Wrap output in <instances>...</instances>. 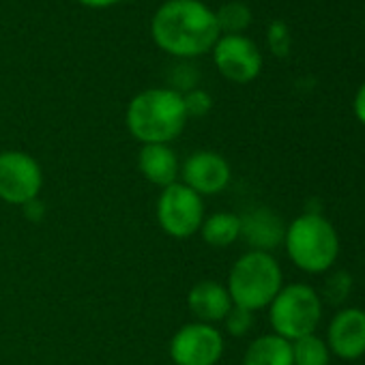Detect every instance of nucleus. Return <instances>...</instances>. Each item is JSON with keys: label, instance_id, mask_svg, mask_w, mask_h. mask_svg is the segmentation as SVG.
I'll return each mask as SVG.
<instances>
[{"label": "nucleus", "instance_id": "nucleus-1", "mask_svg": "<svg viewBox=\"0 0 365 365\" xmlns=\"http://www.w3.org/2000/svg\"><path fill=\"white\" fill-rule=\"evenodd\" d=\"M150 37L174 58H196L222 37L215 11L202 0H165L150 20Z\"/></svg>", "mask_w": 365, "mask_h": 365}, {"label": "nucleus", "instance_id": "nucleus-2", "mask_svg": "<svg viewBox=\"0 0 365 365\" xmlns=\"http://www.w3.org/2000/svg\"><path fill=\"white\" fill-rule=\"evenodd\" d=\"M127 129L142 144H170L187 125L182 95L172 88H146L127 106Z\"/></svg>", "mask_w": 365, "mask_h": 365}, {"label": "nucleus", "instance_id": "nucleus-21", "mask_svg": "<svg viewBox=\"0 0 365 365\" xmlns=\"http://www.w3.org/2000/svg\"><path fill=\"white\" fill-rule=\"evenodd\" d=\"M226 322V331L235 337H243L245 333H250V329L254 327V312L243 309L232 305V309L228 312V316L224 318Z\"/></svg>", "mask_w": 365, "mask_h": 365}, {"label": "nucleus", "instance_id": "nucleus-15", "mask_svg": "<svg viewBox=\"0 0 365 365\" xmlns=\"http://www.w3.org/2000/svg\"><path fill=\"white\" fill-rule=\"evenodd\" d=\"M243 365H294L292 341L275 333L260 335L247 346Z\"/></svg>", "mask_w": 365, "mask_h": 365}, {"label": "nucleus", "instance_id": "nucleus-13", "mask_svg": "<svg viewBox=\"0 0 365 365\" xmlns=\"http://www.w3.org/2000/svg\"><path fill=\"white\" fill-rule=\"evenodd\" d=\"M187 305L198 318V322L213 324V322H222L228 316V312L232 309V299L224 284L205 279L190 290Z\"/></svg>", "mask_w": 365, "mask_h": 365}, {"label": "nucleus", "instance_id": "nucleus-4", "mask_svg": "<svg viewBox=\"0 0 365 365\" xmlns=\"http://www.w3.org/2000/svg\"><path fill=\"white\" fill-rule=\"evenodd\" d=\"M226 288L232 305L258 312L282 290V267L267 252H247L232 264Z\"/></svg>", "mask_w": 365, "mask_h": 365}, {"label": "nucleus", "instance_id": "nucleus-22", "mask_svg": "<svg viewBox=\"0 0 365 365\" xmlns=\"http://www.w3.org/2000/svg\"><path fill=\"white\" fill-rule=\"evenodd\" d=\"M350 288H352L350 275L346 271H337V273H333L327 279V284H324V297L329 299V303H341L348 297Z\"/></svg>", "mask_w": 365, "mask_h": 365}, {"label": "nucleus", "instance_id": "nucleus-11", "mask_svg": "<svg viewBox=\"0 0 365 365\" xmlns=\"http://www.w3.org/2000/svg\"><path fill=\"white\" fill-rule=\"evenodd\" d=\"M327 346L331 354L354 361L365 354V309L346 307L339 309L327 331Z\"/></svg>", "mask_w": 365, "mask_h": 365}, {"label": "nucleus", "instance_id": "nucleus-14", "mask_svg": "<svg viewBox=\"0 0 365 365\" xmlns=\"http://www.w3.org/2000/svg\"><path fill=\"white\" fill-rule=\"evenodd\" d=\"M138 168L148 182L161 190L176 182L180 174L178 157L170 144H142L138 153Z\"/></svg>", "mask_w": 365, "mask_h": 365}, {"label": "nucleus", "instance_id": "nucleus-16", "mask_svg": "<svg viewBox=\"0 0 365 365\" xmlns=\"http://www.w3.org/2000/svg\"><path fill=\"white\" fill-rule=\"evenodd\" d=\"M200 235L211 247H230L241 239V217L235 213H213L205 217Z\"/></svg>", "mask_w": 365, "mask_h": 365}, {"label": "nucleus", "instance_id": "nucleus-3", "mask_svg": "<svg viewBox=\"0 0 365 365\" xmlns=\"http://www.w3.org/2000/svg\"><path fill=\"white\" fill-rule=\"evenodd\" d=\"M284 245L288 258L305 273H327L339 256L335 226L320 213H303L286 226Z\"/></svg>", "mask_w": 365, "mask_h": 365}, {"label": "nucleus", "instance_id": "nucleus-6", "mask_svg": "<svg viewBox=\"0 0 365 365\" xmlns=\"http://www.w3.org/2000/svg\"><path fill=\"white\" fill-rule=\"evenodd\" d=\"M157 222L161 230L174 239H187L200 232L205 222V202L182 182H172L157 198Z\"/></svg>", "mask_w": 365, "mask_h": 365}, {"label": "nucleus", "instance_id": "nucleus-24", "mask_svg": "<svg viewBox=\"0 0 365 365\" xmlns=\"http://www.w3.org/2000/svg\"><path fill=\"white\" fill-rule=\"evenodd\" d=\"M352 110H354V116L356 120L365 127V82L359 86L356 95H354V101H352Z\"/></svg>", "mask_w": 365, "mask_h": 365}, {"label": "nucleus", "instance_id": "nucleus-19", "mask_svg": "<svg viewBox=\"0 0 365 365\" xmlns=\"http://www.w3.org/2000/svg\"><path fill=\"white\" fill-rule=\"evenodd\" d=\"M267 43H269V50L277 58H284L290 54L292 37H290V29L286 26V22H282V20L271 22V26L267 31Z\"/></svg>", "mask_w": 365, "mask_h": 365}, {"label": "nucleus", "instance_id": "nucleus-20", "mask_svg": "<svg viewBox=\"0 0 365 365\" xmlns=\"http://www.w3.org/2000/svg\"><path fill=\"white\" fill-rule=\"evenodd\" d=\"M182 103H185V112L187 118H202L205 114H209V110L213 108V99L207 91L202 88H192L182 95Z\"/></svg>", "mask_w": 365, "mask_h": 365}, {"label": "nucleus", "instance_id": "nucleus-18", "mask_svg": "<svg viewBox=\"0 0 365 365\" xmlns=\"http://www.w3.org/2000/svg\"><path fill=\"white\" fill-rule=\"evenodd\" d=\"M220 33L226 35H243L252 24V11L243 3H226L215 11Z\"/></svg>", "mask_w": 365, "mask_h": 365}, {"label": "nucleus", "instance_id": "nucleus-8", "mask_svg": "<svg viewBox=\"0 0 365 365\" xmlns=\"http://www.w3.org/2000/svg\"><path fill=\"white\" fill-rule=\"evenodd\" d=\"M222 354L224 335L207 322H190L170 339V359L174 365H217Z\"/></svg>", "mask_w": 365, "mask_h": 365}, {"label": "nucleus", "instance_id": "nucleus-17", "mask_svg": "<svg viewBox=\"0 0 365 365\" xmlns=\"http://www.w3.org/2000/svg\"><path fill=\"white\" fill-rule=\"evenodd\" d=\"M292 361L294 365H329L331 350L324 339L312 333L292 341Z\"/></svg>", "mask_w": 365, "mask_h": 365}, {"label": "nucleus", "instance_id": "nucleus-12", "mask_svg": "<svg viewBox=\"0 0 365 365\" xmlns=\"http://www.w3.org/2000/svg\"><path fill=\"white\" fill-rule=\"evenodd\" d=\"M241 217V239L252 247V252H267L279 247L286 237V224L271 209H252Z\"/></svg>", "mask_w": 365, "mask_h": 365}, {"label": "nucleus", "instance_id": "nucleus-26", "mask_svg": "<svg viewBox=\"0 0 365 365\" xmlns=\"http://www.w3.org/2000/svg\"><path fill=\"white\" fill-rule=\"evenodd\" d=\"M363 7H365V3H363Z\"/></svg>", "mask_w": 365, "mask_h": 365}, {"label": "nucleus", "instance_id": "nucleus-10", "mask_svg": "<svg viewBox=\"0 0 365 365\" xmlns=\"http://www.w3.org/2000/svg\"><path fill=\"white\" fill-rule=\"evenodd\" d=\"M230 163L215 150H196L180 165L182 185L198 196H217L230 185Z\"/></svg>", "mask_w": 365, "mask_h": 365}, {"label": "nucleus", "instance_id": "nucleus-23", "mask_svg": "<svg viewBox=\"0 0 365 365\" xmlns=\"http://www.w3.org/2000/svg\"><path fill=\"white\" fill-rule=\"evenodd\" d=\"M196 82H198V73L194 67H187V65H180L174 69L172 73V91L180 93V95H185L187 91L196 88Z\"/></svg>", "mask_w": 365, "mask_h": 365}, {"label": "nucleus", "instance_id": "nucleus-7", "mask_svg": "<svg viewBox=\"0 0 365 365\" xmlns=\"http://www.w3.org/2000/svg\"><path fill=\"white\" fill-rule=\"evenodd\" d=\"M43 187V172L35 157L24 150L0 153V200L24 207L39 198Z\"/></svg>", "mask_w": 365, "mask_h": 365}, {"label": "nucleus", "instance_id": "nucleus-5", "mask_svg": "<svg viewBox=\"0 0 365 365\" xmlns=\"http://www.w3.org/2000/svg\"><path fill=\"white\" fill-rule=\"evenodd\" d=\"M269 320L275 335L297 341L316 333L322 320V299L307 284L282 286L269 305Z\"/></svg>", "mask_w": 365, "mask_h": 365}, {"label": "nucleus", "instance_id": "nucleus-25", "mask_svg": "<svg viewBox=\"0 0 365 365\" xmlns=\"http://www.w3.org/2000/svg\"><path fill=\"white\" fill-rule=\"evenodd\" d=\"M78 3L88 7V9H106V7H112V5L120 3V0H78Z\"/></svg>", "mask_w": 365, "mask_h": 365}, {"label": "nucleus", "instance_id": "nucleus-9", "mask_svg": "<svg viewBox=\"0 0 365 365\" xmlns=\"http://www.w3.org/2000/svg\"><path fill=\"white\" fill-rule=\"evenodd\" d=\"M211 52L217 71L235 84H250L262 71V54L245 35H222Z\"/></svg>", "mask_w": 365, "mask_h": 365}]
</instances>
